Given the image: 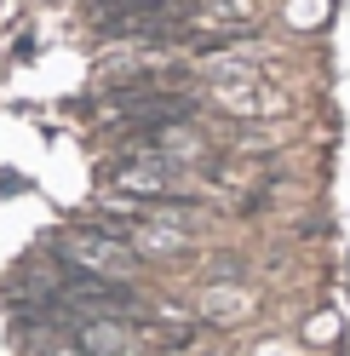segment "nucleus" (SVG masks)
I'll use <instances>...</instances> for the list:
<instances>
[{
	"label": "nucleus",
	"mask_w": 350,
	"mask_h": 356,
	"mask_svg": "<svg viewBox=\"0 0 350 356\" xmlns=\"http://www.w3.org/2000/svg\"><path fill=\"white\" fill-rule=\"evenodd\" d=\"M58 253L69 259L81 276H103V282H126V276L138 270V253L126 248V236H121V230H109V225H92V230L69 236Z\"/></svg>",
	"instance_id": "nucleus-1"
},
{
	"label": "nucleus",
	"mask_w": 350,
	"mask_h": 356,
	"mask_svg": "<svg viewBox=\"0 0 350 356\" xmlns=\"http://www.w3.org/2000/svg\"><path fill=\"white\" fill-rule=\"evenodd\" d=\"M195 98L184 92H167V86H121L115 92V127L121 132H156L172 121H190Z\"/></svg>",
	"instance_id": "nucleus-2"
},
{
	"label": "nucleus",
	"mask_w": 350,
	"mask_h": 356,
	"mask_svg": "<svg viewBox=\"0 0 350 356\" xmlns=\"http://www.w3.org/2000/svg\"><path fill=\"white\" fill-rule=\"evenodd\" d=\"M109 184L115 190H133V195H167L178 178H172V161L156 149V144H138V149H126L115 167H109Z\"/></svg>",
	"instance_id": "nucleus-3"
},
{
	"label": "nucleus",
	"mask_w": 350,
	"mask_h": 356,
	"mask_svg": "<svg viewBox=\"0 0 350 356\" xmlns=\"http://www.w3.org/2000/svg\"><path fill=\"white\" fill-rule=\"evenodd\" d=\"M138 350H144V333L126 316H98L81 327V356H138Z\"/></svg>",
	"instance_id": "nucleus-4"
},
{
	"label": "nucleus",
	"mask_w": 350,
	"mask_h": 356,
	"mask_svg": "<svg viewBox=\"0 0 350 356\" xmlns=\"http://www.w3.org/2000/svg\"><path fill=\"white\" fill-rule=\"evenodd\" d=\"M133 241H138L144 253H178L190 236H184L178 225H138V230H133Z\"/></svg>",
	"instance_id": "nucleus-5"
}]
</instances>
